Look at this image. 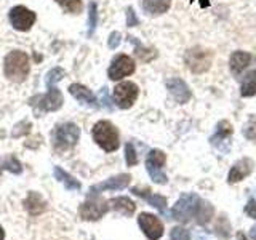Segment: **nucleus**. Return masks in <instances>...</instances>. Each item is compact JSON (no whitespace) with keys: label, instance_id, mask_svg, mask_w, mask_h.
Masks as SVG:
<instances>
[{"label":"nucleus","instance_id":"obj_8","mask_svg":"<svg viewBox=\"0 0 256 240\" xmlns=\"http://www.w3.org/2000/svg\"><path fill=\"white\" fill-rule=\"evenodd\" d=\"M8 18H10V22L12 26L20 30V32H28L32 26H34V22L37 20L36 13L29 10V8L22 6V5H18V6H13L10 13H8Z\"/></svg>","mask_w":256,"mask_h":240},{"label":"nucleus","instance_id":"obj_15","mask_svg":"<svg viewBox=\"0 0 256 240\" xmlns=\"http://www.w3.org/2000/svg\"><path fill=\"white\" fill-rule=\"evenodd\" d=\"M253 172V160L252 158H240L238 162L234 164V166L230 168L229 172V182L234 184V182H238L245 180L248 174H250Z\"/></svg>","mask_w":256,"mask_h":240},{"label":"nucleus","instance_id":"obj_13","mask_svg":"<svg viewBox=\"0 0 256 240\" xmlns=\"http://www.w3.org/2000/svg\"><path fill=\"white\" fill-rule=\"evenodd\" d=\"M132 181V176L130 174H118V176H114V178H109L106 181H102L100 184H96V186L90 188V196L93 194H100V192H104V190H120L126 188L128 184Z\"/></svg>","mask_w":256,"mask_h":240},{"label":"nucleus","instance_id":"obj_5","mask_svg":"<svg viewBox=\"0 0 256 240\" xmlns=\"http://www.w3.org/2000/svg\"><path fill=\"white\" fill-rule=\"evenodd\" d=\"M30 106L37 112H53L62 106V93L56 88V85L48 86V92L44 96H36L30 100Z\"/></svg>","mask_w":256,"mask_h":240},{"label":"nucleus","instance_id":"obj_31","mask_svg":"<svg viewBox=\"0 0 256 240\" xmlns=\"http://www.w3.org/2000/svg\"><path fill=\"white\" fill-rule=\"evenodd\" d=\"M244 134L246 140L256 141V117H252L248 120V124L244 126Z\"/></svg>","mask_w":256,"mask_h":240},{"label":"nucleus","instance_id":"obj_27","mask_svg":"<svg viewBox=\"0 0 256 240\" xmlns=\"http://www.w3.org/2000/svg\"><path fill=\"white\" fill-rule=\"evenodd\" d=\"M4 170H8V172H12V173H18L20 174L22 172V166H21L18 158L10 156L8 158H5L2 164H0V173H2Z\"/></svg>","mask_w":256,"mask_h":240},{"label":"nucleus","instance_id":"obj_1","mask_svg":"<svg viewBox=\"0 0 256 240\" xmlns=\"http://www.w3.org/2000/svg\"><path fill=\"white\" fill-rule=\"evenodd\" d=\"M4 72L5 77L14 84H21L28 78L30 72V62L28 53L21 50H13L5 56L4 61Z\"/></svg>","mask_w":256,"mask_h":240},{"label":"nucleus","instance_id":"obj_36","mask_svg":"<svg viewBox=\"0 0 256 240\" xmlns=\"http://www.w3.org/2000/svg\"><path fill=\"white\" fill-rule=\"evenodd\" d=\"M245 213H246L248 216H252V218L256 220V200H254V198H252L250 202L246 204V206H245Z\"/></svg>","mask_w":256,"mask_h":240},{"label":"nucleus","instance_id":"obj_22","mask_svg":"<svg viewBox=\"0 0 256 240\" xmlns=\"http://www.w3.org/2000/svg\"><path fill=\"white\" fill-rule=\"evenodd\" d=\"M53 174H54L56 180L64 184V188H66L68 190H78L80 189V182L72 174L64 172L61 166H54L53 168Z\"/></svg>","mask_w":256,"mask_h":240},{"label":"nucleus","instance_id":"obj_4","mask_svg":"<svg viewBox=\"0 0 256 240\" xmlns=\"http://www.w3.org/2000/svg\"><path fill=\"white\" fill-rule=\"evenodd\" d=\"M184 62L194 74H204L212 68L213 52L202 46H192L184 54Z\"/></svg>","mask_w":256,"mask_h":240},{"label":"nucleus","instance_id":"obj_16","mask_svg":"<svg viewBox=\"0 0 256 240\" xmlns=\"http://www.w3.org/2000/svg\"><path fill=\"white\" fill-rule=\"evenodd\" d=\"M69 93L74 96L77 101H80L85 106H90V108H98V100L96 96L92 93V90H88L85 85H80V84H72L69 86Z\"/></svg>","mask_w":256,"mask_h":240},{"label":"nucleus","instance_id":"obj_39","mask_svg":"<svg viewBox=\"0 0 256 240\" xmlns=\"http://www.w3.org/2000/svg\"><path fill=\"white\" fill-rule=\"evenodd\" d=\"M252 238H253V240H256V226L252 229Z\"/></svg>","mask_w":256,"mask_h":240},{"label":"nucleus","instance_id":"obj_20","mask_svg":"<svg viewBox=\"0 0 256 240\" xmlns=\"http://www.w3.org/2000/svg\"><path fill=\"white\" fill-rule=\"evenodd\" d=\"M172 0H142V10L148 14L157 16L170 10Z\"/></svg>","mask_w":256,"mask_h":240},{"label":"nucleus","instance_id":"obj_2","mask_svg":"<svg viewBox=\"0 0 256 240\" xmlns=\"http://www.w3.org/2000/svg\"><path fill=\"white\" fill-rule=\"evenodd\" d=\"M92 136L94 142L106 152H114L120 146L118 132L109 120H100V122H96L92 130Z\"/></svg>","mask_w":256,"mask_h":240},{"label":"nucleus","instance_id":"obj_34","mask_svg":"<svg viewBox=\"0 0 256 240\" xmlns=\"http://www.w3.org/2000/svg\"><path fill=\"white\" fill-rule=\"evenodd\" d=\"M120 42H122V36H120V32H112V34L109 36V40H108V45L110 50H116V48L120 45Z\"/></svg>","mask_w":256,"mask_h":240},{"label":"nucleus","instance_id":"obj_32","mask_svg":"<svg viewBox=\"0 0 256 240\" xmlns=\"http://www.w3.org/2000/svg\"><path fill=\"white\" fill-rule=\"evenodd\" d=\"M172 240H190V236L184 228H173L172 229Z\"/></svg>","mask_w":256,"mask_h":240},{"label":"nucleus","instance_id":"obj_38","mask_svg":"<svg viewBox=\"0 0 256 240\" xmlns=\"http://www.w3.org/2000/svg\"><path fill=\"white\" fill-rule=\"evenodd\" d=\"M4 238H5V232H4L2 226H0V240H4Z\"/></svg>","mask_w":256,"mask_h":240},{"label":"nucleus","instance_id":"obj_6","mask_svg":"<svg viewBox=\"0 0 256 240\" xmlns=\"http://www.w3.org/2000/svg\"><path fill=\"white\" fill-rule=\"evenodd\" d=\"M140 94V88L133 82H120L118 85H116L114 92H112V96H114V102L116 106L120 109H130L136 98Z\"/></svg>","mask_w":256,"mask_h":240},{"label":"nucleus","instance_id":"obj_19","mask_svg":"<svg viewBox=\"0 0 256 240\" xmlns=\"http://www.w3.org/2000/svg\"><path fill=\"white\" fill-rule=\"evenodd\" d=\"M24 206H26V210L30 216H38L46 210V202L42 198V196H40L38 192L32 190V192H29L28 198L24 200Z\"/></svg>","mask_w":256,"mask_h":240},{"label":"nucleus","instance_id":"obj_37","mask_svg":"<svg viewBox=\"0 0 256 240\" xmlns=\"http://www.w3.org/2000/svg\"><path fill=\"white\" fill-rule=\"evenodd\" d=\"M189 2L192 4V2H196V0H189ZM197 2H198L200 8H208V6L212 5V2H210V0H197Z\"/></svg>","mask_w":256,"mask_h":240},{"label":"nucleus","instance_id":"obj_10","mask_svg":"<svg viewBox=\"0 0 256 240\" xmlns=\"http://www.w3.org/2000/svg\"><path fill=\"white\" fill-rule=\"evenodd\" d=\"M136 69V64L134 61L130 58L128 54H118L112 60L109 70H108V76L110 80H120L124 77L132 76Z\"/></svg>","mask_w":256,"mask_h":240},{"label":"nucleus","instance_id":"obj_35","mask_svg":"<svg viewBox=\"0 0 256 240\" xmlns=\"http://www.w3.org/2000/svg\"><path fill=\"white\" fill-rule=\"evenodd\" d=\"M24 124H26V120H22V122H20L18 125L14 126V130H13V133H12L13 138H16V136H21V134H24V133H29L30 125H28L26 128H22V126H24Z\"/></svg>","mask_w":256,"mask_h":240},{"label":"nucleus","instance_id":"obj_21","mask_svg":"<svg viewBox=\"0 0 256 240\" xmlns=\"http://www.w3.org/2000/svg\"><path fill=\"white\" fill-rule=\"evenodd\" d=\"M108 204H109L110 208H114V210L124 213L126 216L133 214L134 210H136V205L128 197H114V198H110Z\"/></svg>","mask_w":256,"mask_h":240},{"label":"nucleus","instance_id":"obj_12","mask_svg":"<svg viewBox=\"0 0 256 240\" xmlns=\"http://www.w3.org/2000/svg\"><path fill=\"white\" fill-rule=\"evenodd\" d=\"M138 224L149 240H158L164 236V224L154 214L141 213L138 218Z\"/></svg>","mask_w":256,"mask_h":240},{"label":"nucleus","instance_id":"obj_18","mask_svg":"<svg viewBox=\"0 0 256 240\" xmlns=\"http://www.w3.org/2000/svg\"><path fill=\"white\" fill-rule=\"evenodd\" d=\"M132 192L134 196H138L144 200H148V202L152 205V206H156L158 212H162L165 213L166 210V198L162 197V196H157V194H150V189H141V188H133Z\"/></svg>","mask_w":256,"mask_h":240},{"label":"nucleus","instance_id":"obj_14","mask_svg":"<svg viewBox=\"0 0 256 240\" xmlns=\"http://www.w3.org/2000/svg\"><path fill=\"white\" fill-rule=\"evenodd\" d=\"M166 88H168V92H170V94L173 96L176 102L186 104L190 100V90H189V86L180 77L168 78L166 80Z\"/></svg>","mask_w":256,"mask_h":240},{"label":"nucleus","instance_id":"obj_28","mask_svg":"<svg viewBox=\"0 0 256 240\" xmlns=\"http://www.w3.org/2000/svg\"><path fill=\"white\" fill-rule=\"evenodd\" d=\"M64 76H66V70H64L62 68H53V69L46 74V78H45L46 88H48V86H53L56 82H60V80H61Z\"/></svg>","mask_w":256,"mask_h":240},{"label":"nucleus","instance_id":"obj_23","mask_svg":"<svg viewBox=\"0 0 256 240\" xmlns=\"http://www.w3.org/2000/svg\"><path fill=\"white\" fill-rule=\"evenodd\" d=\"M130 42L134 44V54H136V58L141 60L142 62H149V61H152V60H156V58H157V52H156V50H152V48L142 46L138 38L130 37Z\"/></svg>","mask_w":256,"mask_h":240},{"label":"nucleus","instance_id":"obj_30","mask_svg":"<svg viewBox=\"0 0 256 240\" xmlns=\"http://www.w3.org/2000/svg\"><path fill=\"white\" fill-rule=\"evenodd\" d=\"M125 160L128 166H133L138 164V156H136V150L132 142H126V146H125Z\"/></svg>","mask_w":256,"mask_h":240},{"label":"nucleus","instance_id":"obj_7","mask_svg":"<svg viewBox=\"0 0 256 240\" xmlns=\"http://www.w3.org/2000/svg\"><path fill=\"white\" fill-rule=\"evenodd\" d=\"M166 162V156L165 152L158 150V149H152L148 158H146V168H148V173L152 178L154 182L158 184H165L166 182V174L164 173V165Z\"/></svg>","mask_w":256,"mask_h":240},{"label":"nucleus","instance_id":"obj_24","mask_svg":"<svg viewBox=\"0 0 256 240\" xmlns=\"http://www.w3.org/2000/svg\"><path fill=\"white\" fill-rule=\"evenodd\" d=\"M240 94L245 96V98L256 94V70L248 72V74L242 78V84H240Z\"/></svg>","mask_w":256,"mask_h":240},{"label":"nucleus","instance_id":"obj_17","mask_svg":"<svg viewBox=\"0 0 256 240\" xmlns=\"http://www.w3.org/2000/svg\"><path fill=\"white\" fill-rule=\"evenodd\" d=\"M253 61V56L246 52H234L229 60V68L230 72L234 76H240L242 72L250 66V62Z\"/></svg>","mask_w":256,"mask_h":240},{"label":"nucleus","instance_id":"obj_33","mask_svg":"<svg viewBox=\"0 0 256 240\" xmlns=\"http://www.w3.org/2000/svg\"><path fill=\"white\" fill-rule=\"evenodd\" d=\"M140 24V20H138V16H136L134 10L132 6H128L126 8V26L128 28H134V26H138Z\"/></svg>","mask_w":256,"mask_h":240},{"label":"nucleus","instance_id":"obj_3","mask_svg":"<svg viewBox=\"0 0 256 240\" xmlns=\"http://www.w3.org/2000/svg\"><path fill=\"white\" fill-rule=\"evenodd\" d=\"M78 138H80V128L72 122L58 125L52 133L53 148L58 152H66L72 149L77 144Z\"/></svg>","mask_w":256,"mask_h":240},{"label":"nucleus","instance_id":"obj_29","mask_svg":"<svg viewBox=\"0 0 256 240\" xmlns=\"http://www.w3.org/2000/svg\"><path fill=\"white\" fill-rule=\"evenodd\" d=\"M69 13H78L82 10V0H56Z\"/></svg>","mask_w":256,"mask_h":240},{"label":"nucleus","instance_id":"obj_9","mask_svg":"<svg viewBox=\"0 0 256 240\" xmlns=\"http://www.w3.org/2000/svg\"><path fill=\"white\" fill-rule=\"evenodd\" d=\"M200 198L194 194L182 196L173 206V216L178 221H189L192 216L197 214Z\"/></svg>","mask_w":256,"mask_h":240},{"label":"nucleus","instance_id":"obj_25","mask_svg":"<svg viewBox=\"0 0 256 240\" xmlns=\"http://www.w3.org/2000/svg\"><path fill=\"white\" fill-rule=\"evenodd\" d=\"M232 133V126L228 122V120H221V122L218 124V126H216V134L212 138V142H218L220 140H226L228 136H230Z\"/></svg>","mask_w":256,"mask_h":240},{"label":"nucleus","instance_id":"obj_26","mask_svg":"<svg viewBox=\"0 0 256 240\" xmlns=\"http://www.w3.org/2000/svg\"><path fill=\"white\" fill-rule=\"evenodd\" d=\"M96 24H98V5L90 2V5H88V37L93 36Z\"/></svg>","mask_w":256,"mask_h":240},{"label":"nucleus","instance_id":"obj_11","mask_svg":"<svg viewBox=\"0 0 256 240\" xmlns=\"http://www.w3.org/2000/svg\"><path fill=\"white\" fill-rule=\"evenodd\" d=\"M108 210H109L108 202H104L101 198H90L85 204L80 205L78 214L85 221H98L108 213Z\"/></svg>","mask_w":256,"mask_h":240}]
</instances>
